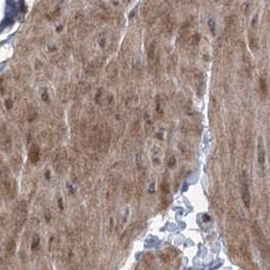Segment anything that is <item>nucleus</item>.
Returning <instances> with one entry per match:
<instances>
[{"instance_id": "obj_11", "label": "nucleus", "mask_w": 270, "mask_h": 270, "mask_svg": "<svg viewBox=\"0 0 270 270\" xmlns=\"http://www.w3.org/2000/svg\"><path fill=\"white\" fill-rule=\"evenodd\" d=\"M259 86H260V91L263 94V96H266L268 93V84H267L266 79L261 77L259 80Z\"/></svg>"}, {"instance_id": "obj_19", "label": "nucleus", "mask_w": 270, "mask_h": 270, "mask_svg": "<svg viewBox=\"0 0 270 270\" xmlns=\"http://www.w3.org/2000/svg\"><path fill=\"white\" fill-rule=\"evenodd\" d=\"M214 24H216V21H214V18H212V19H210V21H208V26H210V32H212V34H214Z\"/></svg>"}, {"instance_id": "obj_18", "label": "nucleus", "mask_w": 270, "mask_h": 270, "mask_svg": "<svg viewBox=\"0 0 270 270\" xmlns=\"http://www.w3.org/2000/svg\"><path fill=\"white\" fill-rule=\"evenodd\" d=\"M167 164H168L169 168H173V167H175V165H176V159H175V157L174 156H171L170 158L168 159V162H167Z\"/></svg>"}, {"instance_id": "obj_12", "label": "nucleus", "mask_w": 270, "mask_h": 270, "mask_svg": "<svg viewBox=\"0 0 270 270\" xmlns=\"http://www.w3.org/2000/svg\"><path fill=\"white\" fill-rule=\"evenodd\" d=\"M188 41H189V44L191 45V46H197L200 42V34H198V32H194L193 34H191V36H189Z\"/></svg>"}, {"instance_id": "obj_9", "label": "nucleus", "mask_w": 270, "mask_h": 270, "mask_svg": "<svg viewBox=\"0 0 270 270\" xmlns=\"http://www.w3.org/2000/svg\"><path fill=\"white\" fill-rule=\"evenodd\" d=\"M190 27H191V21L190 20H187L185 21L181 26H180L179 30V36L181 38H185L186 36H188V32L190 30Z\"/></svg>"}, {"instance_id": "obj_16", "label": "nucleus", "mask_w": 270, "mask_h": 270, "mask_svg": "<svg viewBox=\"0 0 270 270\" xmlns=\"http://www.w3.org/2000/svg\"><path fill=\"white\" fill-rule=\"evenodd\" d=\"M169 183L166 181V180H164V181L162 182V184H161V189H162V192L165 194L169 193Z\"/></svg>"}, {"instance_id": "obj_7", "label": "nucleus", "mask_w": 270, "mask_h": 270, "mask_svg": "<svg viewBox=\"0 0 270 270\" xmlns=\"http://www.w3.org/2000/svg\"><path fill=\"white\" fill-rule=\"evenodd\" d=\"M258 162L260 165H264L265 163V148L263 139L259 138L258 140Z\"/></svg>"}, {"instance_id": "obj_15", "label": "nucleus", "mask_w": 270, "mask_h": 270, "mask_svg": "<svg viewBox=\"0 0 270 270\" xmlns=\"http://www.w3.org/2000/svg\"><path fill=\"white\" fill-rule=\"evenodd\" d=\"M156 112L160 114V115H163V108L161 106V101L159 99V97L156 98Z\"/></svg>"}, {"instance_id": "obj_21", "label": "nucleus", "mask_w": 270, "mask_h": 270, "mask_svg": "<svg viewBox=\"0 0 270 270\" xmlns=\"http://www.w3.org/2000/svg\"><path fill=\"white\" fill-rule=\"evenodd\" d=\"M154 187H155L154 183H152V184H151V189H150V191L152 192V193H153V192H154Z\"/></svg>"}, {"instance_id": "obj_3", "label": "nucleus", "mask_w": 270, "mask_h": 270, "mask_svg": "<svg viewBox=\"0 0 270 270\" xmlns=\"http://www.w3.org/2000/svg\"><path fill=\"white\" fill-rule=\"evenodd\" d=\"M158 63H159V55L156 51V45L153 43V44L150 45V47L148 49V64L152 68H155L158 65Z\"/></svg>"}, {"instance_id": "obj_10", "label": "nucleus", "mask_w": 270, "mask_h": 270, "mask_svg": "<svg viewBox=\"0 0 270 270\" xmlns=\"http://www.w3.org/2000/svg\"><path fill=\"white\" fill-rule=\"evenodd\" d=\"M15 249H16V242L14 240V238H10L8 240L7 244H6V254L7 256H12V255L15 253Z\"/></svg>"}, {"instance_id": "obj_4", "label": "nucleus", "mask_w": 270, "mask_h": 270, "mask_svg": "<svg viewBox=\"0 0 270 270\" xmlns=\"http://www.w3.org/2000/svg\"><path fill=\"white\" fill-rule=\"evenodd\" d=\"M175 24H176V21H175V19L171 15L167 14V15H165L164 17H163L162 26H163V30H164L166 34H170L171 32L174 30Z\"/></svg>"}, {"instance_id": "obj_1", "label": "nucleus", "mask_w": 270, "mask_h": 270, "mask_svg": "<svg viewBox=\"0 0 270 270\" xmlns=\"http://www.w3.org/2000/svg\"><path fill=\"white\" fill-rule=\"evenodd\" d=\"M0 180L5 195L10 199H13L17 193V185L15 180L11 176L9 170L5 166L0 168Z\"/></svg>"}, {"instance_id": "obj_8", "label": "nucleus", "mask_w": 270, "mask_h": 270, "mask_svg": "<svg viewBox=\"0 0 270 270\" xmlns=\"http://www.w3.org/2000/svg\"><path fill=\"white\" fill-rule=\"evenodd\" d=\"M248 41L251 50L257 51V49H258V38H257L256 34L252 30H250L248 34Z\"/></svg>"}, {"instance_id": "obj_2", "label": "nucleus", "mask_w": 270, "mask_h": 270, "mask_svg": "<svg viewBox=\"0 0 270 270\" xmlns=\"http://www.w3.org/2000/svg\"><path fill=\"white\" fill-rule=\"evenodd\" d=\"M27 218V205L24 200H21L19 202L16 210V216H15V227L17 232H20L22 227L25 224V221Z\"/></svg>"}, {"instance_id": "obj_20", "label": "nucleus", "mask_w": 270, "mask_h": 270, "mask_svg": "<svg viewBox=\"0 0 270 270\" xmlns=\"http://www.w3.org/2000/svg\"><path fill=\"white\" fill-rule=\"evenodd\" d=\"M59 206L61 207V210H63V204H62V198L59 199Z\"/></svg>"}, {"instance_id": "obj_14", "label": "nucleus", "mask_w": 270, "mask_h": 270, "mask_svg": "<svg viewBox=\"0 0 270 270\" xmlns=\"http://www.w3.org/2000/svg\"><path fill=\"white\" fill-rule=\"evenodd\" d=\"M258 20H259V16L258 14H255L254 16H253L252 20H251V27H252V30H256L257 26H258Z\"/></svg>"}, {"instance_id": "obj_5", "label": "nucleus", "mask_w": 270, "mask_h": 270, "mask_svg": "<svg viewBox=\"0 0 270 270\" xmlns=\"http://www.w3.org/2000/svg\"><path fill=\"white\" fill-rule=\"evenodd\" d=\"M242 199L243 202H244L245 206L247 208L250 207V202H251V197H250V192H249V186H248V182H247V179L244 175V178H243L242 181Z\"/></svg>"}, {"instance_id": "obj_17", "label": "nucleus", "mask_w": 270, "mask_h": 270, "mask_svg": "<svg viewBox=\"0 0 270 270\" xmlns=\"http://www.w3.org/2000/svg\"><path fill=\"white\" fill-rule=\"evenodd\" d=\"M38 244H40V237L38 236V235H36V236L34 237V239H32V249H36L38 246Z\"/></svg>"}, {"instance_id": "obj_6", "label": "nucleus", "mask_w": 270, "mask_h": 270, "mask_svg": "<svg viewBox=\"0 0 270 270\" xmlns=\"http://www.w3.org/2000/svg\"><path fill=\"white\" fill-rule=\"evenodd\" d=\"M28 159L32 164H36L40 160V148L36 145H32L28 151Z\"/></svg>"}, {"instance_id": "obj_13", "label": "nucleus", "mask_w": 270, "mask_h": 270, "mask_svg": "<svg viewBox=\"0 0 270 270\" xmlns=\"http://www.w3.org/2000/svg\"><path fill=\"white\" fill-rule=\"evenodd\" d=\"M97 43L100 48H104V46H105V44H106V34H104V32H101V34L98 36Z\"/></svg>"}]
</instances>
